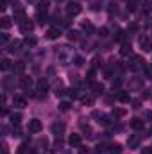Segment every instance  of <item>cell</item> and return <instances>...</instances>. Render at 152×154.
Listing matches in <instances>:
<instances>
[{
    "mask_svg": "<svg viewBox=\"0 0 152 154\" xmlns=\"http://www.w3.org/2000/svg\"><path fill=\"white\" fill-rule=\"evenodd\" d=\"M106 151H109V145H106V143H99L95 147V154H104Z\"/></svg>",
    "mask_w": 152,
    "mask_h": 154,
    "instance_id": "cell-21",
    "label": "cell"
},
{
    "mask_svg": "<svg viewBox=\"0 0 152 154\" xmlns=\"http://www.w3.org/2000/svg\"><path fill=\"white\" fill-rule=\"evenodd\" d=\"M0 68H2L4 72H7V70H11V68H13V65H11V61H9L7 57H4V59L0 61Z\"/></svg>",
    "mask_w": 152,
    "mask_h": 154,
    "instance_id": "cell-19",
    "label": "cell"
},
{
    "mask_svg": "<svg viewBox=\"0 0 152 154\" xmlns=\"http://www.w3.org/2000/svg\"><path fill=\"white\" fill-rule=\"evenodd\" d=\"M25 70V65L22 63V61H18L16 65H13V72H16V74H22Z\"/></svg>",
    "mask_w": 152,
    "mask_h": 154,
    "instance_id": "cell-25",
    "label": "cell"
},
{
    "mask_svg": "<svg viewBox=\"0 0 152 154\" xmlns=\"http://www.w3.org/2000/svg\"><path fill=\"white\" fill-rule=\"evenodd\" d=\"M81 11H82V7H81L77 2H70V4L66 5V13H68L70 16H77V14H81Z\"/></svg>",
    "mask_w": 152,
    "mask_h": 154,
    "instance_id": "cell-5",
    "label": "cell"
},
{
    "mask_svg": "<svg viewBox=\"0 0 152 154\" xmlns=\"http://www.w3.org/2000/svg\"><path fill=\"white\" fill-rule=\"evenodd\" d=\"M47 88H48L47 81H43V79H41V81H38V91H43V93H45V91H47Z\"/></svg>",
    "mask_w": 152,
    "mask_h": 154,
    "instance_id": "cell-28",
    "label": "cell"
},
{
    "mask_svg": "<svg viewBox=\"0 0 152 154\" xmlns=\"http://www.w3.org/2000/svg\"><path fill=\"white\" fill-rule=\"evenodd\" d=\"M109 152L111 154H122V145H120V143H111V145H109Z\"/></svg>",
    "mask_w": 152,
    "mask_h": 154,
    "instance_id": "cell-22",
    "label": "cell"
},
{
    "mask_svg": "<svg viewBox=\"0 0 152 154\" xmlns=\"http://www.w3.org/2000/svg\"><path fill=\"white\" fill-rule=\"evenodd\" d=\"M79 154H91V151H90L88 147H82V145H81V147H79Z\"/></svg>",
    "mask_w": 152,
    "mask_h": 154,
    "instance_id": "cell-43",
    "label": "cell"
},
{
    "mask_svg": "<svg viewBox=\"0 0 152 154\" xmlns=\"http://www.w3.org/2000/svg\"><path fill=\"white\" fill-rule=\"evenodd\" d=\"M36 18H38V22L41 23V25L48 22V20H47V13H38V14H36Z\"/></svg>",
    "mask_w": 152,
    "mask_h": 154,
    "instance_id": "cell-29",
    "label": "cell"
},
{
    "mask_svg": "<svg viewBox=\"0 0 152 154\" xmlns=\"http://www.w3.org/2000/svg\"><path fill=\"white\" fill-rule=\"evenodd\" d=\"M138 45L143 52H152V39L149 36H140L138 38Z\"/></svg>",
    "mask_w": 152,
    "mask_h": 154,
    "instance_id": "cell-2",
    "label": "cell"
},
{
    "mask_svg": "<svg viewBox=\"0 0 152 154\" xmlns=\"http://www.w3.org/2000/svg\"><path fill=\"white\" fill-rule=\"evenodd\" d=\"M136 7H138V0H131V2H129V5H127V9H129V11H136Z\"/></svg>",
    "mask_w": 152,
    "mask_h": 154,
    "instance_id": "cell-36",
    "label": "cell"
},
{
    "mask_svg": "<svg viewBox=\"0 0 152 154\" xmlns=\"http://www.w3.org/2000/svg\"><path fill=\"white\" fill-rule=\"evenodd\" d=\"M18 154H34V152H29L27 145L23 143V145H20V147H18Z\"/></svg>",
    "mask_w": 152,
    "mask_h": 154,
    "instance_id": "cell-33",
    "label": "cell"
},
{
    "mask_svg": "<svg viewBox=\"0 0 152 154\" xmlns=\"http://www.w3.org/2000/svg\"><path fill=\"white\" fill-rule=\"evenodd\" d=\"M91 86H93V93H95V95H102V93H104V86H102V84L93 82Z\"/></svg>",
    "mask_w": 152,
    "mask_h": 154,
    "instance_id": "cell-23",
    "label": "cell"
},
{
    "mask_svg": "<svg viewBox=\"0 0 152 154\" xmlns=\"http://www.w3.org/2000/svg\"><path fill=\"white\" fill-rule=\"evenodd\" d=\"M23 43H25L27 47H36V43H38V41H36V38H32V36H31V38H25Z\"/></svg>",
    "mask_w": 152,
    "mask_h": 154,
    "instance_id": "cell-32",
    "label": "cell"
},
{
    "mask_svg": "<svg viewBox=\"0 0 152 154\" xmlns=\"http://www.w3.org/2000/svg\"><path fill=\"white\" fill-rule=\"evenodd\" d=\"M74 63H75V66H82V65H84V59H82L81 56H75V57H74Z\"/></svg>",
    "mask_w": 152,
    "mask_h": 154,
    "instance_id": "cell-37",
    "label": "cell"
},
{
    "mask_svg": "<svg viewBox=\"0 0 152 154\" xmlns=\"http://www.w3.org/2000/svg\"><path fill=\"white\" fill-rule=\"evenodd\" d=\"M59 36H61L59 27H50V29L47 31V38H48V39H57Z\"/></svg>",
    "mask_w": 152,
    "mask_h": 154,
    "instance_id": "cell-11",
    "label": "cell"
},
{
    "mask_svg": "<svg viewBox=\"0 0 152 154\" xmlns=\"http://www.w3.org/2000/svg\"><path fill=\"white\" fill-rule=\"evenodd\" d=\"M127 54H131V45L123 43V47H122V56H127Z\"/></svg>",
    "mask_w": 152,
    "mask_h": 154,
    "instance_id": "cell-35",
    "label": "cell"
},
{
    "mask_svg": "<svg viewBox=\"0 0 152 154\" xmlns=\"http://www.w3.org/2000/svg\"><path fill=\"white\" fill-rule=\"evenodd\" d=\"M20 86H22V88H23V90H29V88H31V86H32V79H31V77H20Z\"/></svg>",
    "mask_w": 152,
    "mask_h": 154,
    "instance_id": "cell-15",
    "label": "cell"
},
{
    "mask_svg": "<svg viewBox=\"0 0 152 154\" xmlns=\"http://www.w3.org/2000/svg\"><path fill=\"white\" fill-rule=\"evenodd\" d=\"M20 47H22V41H18V39H14V41H11V43H9V47H7V50H9L11 54H14V52H18V50H20Z\"/></svg>",
    "mask_w": 152,
    "mask_h": 154,
    "instance_id": "cell-13",
    "label": "cell"
},
{
    "mask_svg": "<svg viewBox=\"0 0 152 154\" xmlns=\"http://www.w3.org/2000/svg\"><path fill=\"white\" fill-rule=\"evenodd\" d=\"M132 63L129 65V68L131 70H140V68H143V63L145 61H141V57H138V56H132V59H131Z\"/></svg>",
    "mask_w": 152,
    "mask_h": 154,
    "instance_id": "cell-8",
    "label": "cell"
},
{
    "mask_svg": "<svg viewBox=\"0 0 152 154\" xmlns=\"http://www.w3.org/2000/svg\"><path fill=\"white\" fill-rule=\"evenodd\" d=\"M145 77H147V79H150V81H152V65H150V66H147V68H145Z\"/></svg>",
    "mask_w": 152,
    "mask_h": 154,
    "instance_id": "cell-40",
    "label": "cell"
},
{
    "mask_svg": "<svg viewBox=\"0 0 152 154\" xmlns=\"http://www.w3.org/2000/svg\"><path fill=\"white\" fill-rule=\"evenodd\" d=\"M0 25H2V29H4V31H7V29L13 25V22H11V18H9V16H2V20H0Z\"/></svg>",
    "mask_w": 152,
    "mask_h": 154,
    "instance_id": "cell-16",
    "label": "cell"
},
{
    "mask_svg": "<svg viewBox=\"0 0 152 154\" xmlns=\"http://www.w3.org/2000/svg\"><path fill=\"white\" fill-rule=\"evenodd\" d=\"M81 102H82L84 106H93L95 97H93V95H84V97H81Z\"/></svg>",
    "mask_w": 152,
    "mask_h": 154,
    "instance_id": "cell-18",
    "label": "cell"
},
{
    "mask_svg": "<svg viewBox=\"0 0 152 154\" xmlns=\"http://www.w3.org/2000/svg\"><path fill=\"white\" fill-rule=\"evenodd\" d=\"M48 11V0H39L38 2V13H47Z\"/></svg>",
    "mask_w": 152,
    "mask_h": 154,
    "instance_id": "cell-20",
    "label": "cell"
},
{
    "mask_svg": "<svg viewBox=\"0 0 152 154\" xmlns=\"http://www.w3.org/2000/svg\"><path fill=\"white\" fill-rule=\"evenodd\" d=\"M66 38H68V41H79V32L77 31H68V34H66Z\"/></svg>",
    "mask_w": 152,
    "mask_h": 154,
    "instance_id": "cell-24",
    "label": "cell"
},
{
    "mask_svg": "<svg viewBox=\"0 0 152 154\" xmlns=\"http://www.w3.org/2000/svg\"><path fill=\"white\" fill-rule=\"evenodd\" d=\"M41 129H43V124H41V120L38 118H32V120H29V131L31 133H41Z\"/></svg>",
    "mask_w": 152,
    "mask_h": 154,
    "instance_id": "cell-4",
    "label": "cell"
},
{
    "mask_svg": "<svg viewBox=\"0 0 152 154\" xmlns=\"http://www.w3.org/2000/svg\"><path fill=\"white\" fill-rule=\"evenodd\" d=\"M141 154H152V147H143L141 149Z\"/></svg>",
    "mask_w": 152,
    "mask_h": 154,
    "instance_id": "cell-44",
    "label": "cell"
},
{
    "mask_svg": "<svg viewBox=\"0 0 152 154\" xmlns=\"http://www.w3.org/2000/svg\"><path fill=\"white\" fill-rule=\"evenodd\" d=\"M54 93H56V95H59V97H61V95H63V93H65V86H63V84H61V82H59V84H56V91H54Z\"/></svg>",
    "mask_w": 152,
    "mask_h": 154,
    "instance_id": "cell-30",
    "label": "cell"
},
{
    "mask_svg": "<svg viewBox=\"0 0 152 154\" xmlns=\"http://www.w3.org/2000/svg\"><path fill=\"white\" fill-rule=\"evenodd\" d=\"M145 116H147L149 120H152V111H147V113H145Z\"/></svg>",
    "mask_w": 152,
    "mask_h": 154,
    "instance_id": "cell-45",
    "label": "cell"
},
{
    "mask_svg": "<svg viewBox=\"0 0 152 154\" xmlns=\"http://www.w3.org/2000/svg\"><path fill=\"white\" fill-rule=\"evenodd\" d=\"M127 145H129V149H138L140 147V136L138 134H131L127 138Z\"/></svg>",
    "mask_w": 152,
    "mask_h": 154,
    "instance_id": "cell-9",
    "label": "cell"
},
{
    "mask_svg": "<svg viewBox=\"0 0 152 154\" xmlns=\"http://www.w3.org/2000/svg\"><path fill=\"white\" fill-rule=\"evenodd\" d=\"M57 2H61V0H57Z\"/></svg>",
    "mask_w": 152,
    "mask_h": 154,
    "instance_id": "cell-48",
    "label": "cell"
},
{
    "mask_svg": "<svg viewBox=\"0 0 152 154\" xmlns=\"http://www.w3.org/2000/svg\"><path fill=\"white\" fill-rule=\"evenodd\" d=\"M86 79H88V82H91V84L95 82V70H93V68L88 72V77H86Z\"/></svg>",
    "mask_w": 152,
    "mask_h": 154,
    "instance_id": "cell-34",
    "label": "cell"
},
{
    "mask_svg": "<svg viewBox=\"0 0 152 154\" xmlns=\"http://www.w3.org/2000/svg\"><path fill=\"white\" fill-rule=\"evenodd\" d=\"M143 125H145V122H143L141 118H131V127H132V129L141 131V129H143Z\"/></svg>",
    "mask_w": 152,
    "mask_h": 154,
    "instance_id": "cell-12",
    "label": "cell"
},
{
    "mask_svg": "<svg viewBox=\"0 0 152 154\" xmlns=\"http://www.w3.org/2000/svg\"><path fill=\"white\" fill-rule=\"evenodd\" d=\"M141 108V100L140 99H134L132 100V109H140Z\"/></svg>",
    "mask_w": 152,
    "mask_h": 154,
    "instance_id": "cell-39",
    "label": "cell"
},
{
    "mask_svg": "<svg viewBox=\"0 0 152 154\" xmlns=\"http://www.w3.org/2000/svg\"><path fill=\"white\" fill-rule=\"evenodd\" d=\"M108 32H109V31H108V27H102V29L99 31V36H102V38H106V36H108Z\"/></svg>",
    "mask_w": 152,
    "mask_h": 154,
    "instance_id": "cell-42",
    "label": "cell"
},
{
    "mask_svg": "<svg viewBox=\"0 0 152 154\" xmlns=\"http://www.w3.org/2000/svg\"><path fill=\"white\" fill-rule=\"evenodd\" d=\"M150 133H152V131H150Z\"/></svg>",
    "mask_w": 152,
    "mask_h": 154,
    "instance_id": "cell-49",
    "label": "cell"
},
{
    "mask_svg": "<svg viewBox=\"0 0 152 154\" xmlns=\"http://www.w3.org/2000/svg\"><path fill=\"white\" fill-rule=\"evenodd\" d=\"M65 129H66L65 122H54V124H52V133H54V134H56L57 138L65 134Z\"/></svg>",
    "mask_w": 152,
    "mask_h": 154,
    "instance_id": "cell-3",
    "label": "cell"
},
{
    "mask_svg": "<svg viewBox=\"0 0 152 154\" xmlns=\"http://www.w3.org/2000/svg\"><path fill=\"white\" fill-rule=\"evenodd\" d=\"M149 7L152 9V0H149Z\"/></svg>",
    "mask_w": 152,
    "mask_h": 154,
    "instance_id": "cell-46",
    "label": "cell"
},
{
    "mask_svg": "<svg viewBox=\"0 0 152 154\" xmlns=\"http://www.w3.org/2000/svg\"><path fill=\"white\" fill-rule=\"evenodd\" d=\"M25 2H29V4H32V2H36V0H25Z\"/></svg>",
    "mask_w": 152,
    "mask_h": 154,
    "instance_id": "cell-47",
    "label": "cell"
},
{
    "mask_svg": "<svg viewBox=\"0 0 152 154\" xmlns=\"http://www.w3.org/2000/svg\"><path fill=\"white\" fill-rule=\"evenodd\" d=\"M13 106L18 108V109H23V108H27V99L22 97V95H14L13 97Z\"/></svg>",
    "mask_w": 152,
    "mask_h": 154,
    "instance_id": "cell-7",
    "label": "cell"
},
{
    "mask_svg": "<svg viewBox=\"0 0 152 154\" xmlns=\"http://www.w3.org/2000/svg\"><path fill=\"white\" fill-rule=\"evenodd\" d=\"M70 108H72V104H70V102H66V100H63V102L59 104V109H61V111H68Z\"/></svg>",
    "mask_w": 152,
    "mask_h": 154,
    "instance_id": "cell-31",
    "label": "cell"
},
{
    "mask_svg": "<svg viewBox=\"0 0 152 154\" xmlns=\"http://www.w3.org/2000/svg\"><path fill=\"white\" fill-rule=\"evenodd\" d=\"M116 99H118L120 102H129V100H131V95H129V91H123V90H120V91L116 93Z\"/></svg>",
    "mask_w": 152,
    "mask_h": 154,
    "instance_id": "cell-14",
    "label": "cell"
},
{
    "mask_svg": "<svg viewBox=\"0 0 152 154\" xmlns=\"http://www.w3.org/2000/svg\"><path fill=\"white\" fill-rule=\"evenodd\" d=\"M0 41H2V43H7V41H9V34H7V32H2V34H0Z\"/></svg>",
    "mask_w": 152,
    "mask_h": 154,
    "instance_id": "cell-41",
    "label": "cell"
},
{
    "mask_svg": "<svg viewBox=\"0 0 152 154\" xmlns=\"http://www.w3.org/2000/svg\"><path fill=\"white\" fill-rule=\"evenodd\" d=\"M32 31H34V23H32L29 18H27L25 22L20 23V32H23V34H31Z\"/></svg>",
    "mask_w": 152,
    "mask_h": 154,
    "instance_id": "cell-6",
    "label": "cell"
},
{
    "mask_svg": "<svg viewBox=\"0 0 152 154\" xmlns=\"http://www.w3.org/2000/svg\"><path fill=\"white\" fill-rule=\"evenodd\" d=\"M68 143L72 145V147H81L82 145V138H81V134H70V138H68Z\"/></svg>",
    "mask_w": 152,
    "mask_h": 154,
    "instance_id": "cell-10",
    "label": "cell"
},
{
    "mask_svg": "<svg viewBox=\"0 0 152 154\" xmlns=\"http://www.w3.org/2000/svg\"><path fill=\"white\" fill-rule=\"evenodd\" d=\"M20 122H22V115L20 113H13L11 115V124L13 125H20Z\"/></svg>",
    "mask_w": 152,
    "mask_h": 154,
    "instance_id": "cell-26",
    "label": "cell"
},
{
    "mask_svg": "<svg viewBox=\"0 0 152 154\" xmlns=\"http://www.w3.org/2000/svg\"><path fill=\"white\" fill-rule=\"evenodd\" d=\"M13 9H14V20H16V23H18V25H20L22 22H25V20H27L25 11H23V7H20V4H16V2H14Z\"/></svg>",
    "mask_w": 152,
    "mask_h": 154,
    "instance_id": "cell-1",
    "label": "cell"
},
{
    "mask_svg": "<svg viewBox=\"0 0 152 154\" xmlns=\"http://www.w3.org/2000/svg\"><path fill=\"white\" fill-rule=\"evenodd\" d=\"M125 113H127V111L122 109V108H114L113 109V116L114 118H122V116H125Z\"/></svg>",
    "mask_w": 152,
    "mask_h": 154,
    "instance_id": "cell-27",
    "label": "cell"
},
{
    "mask_svg": "<svg viewBox=\"0 0 152 154\" xmlns=\"http://www.w3.org/2000/svg\"><path fill=\"white\" fill-rule=\"evenodd\" d=\"M82 31L88 32V34H93V32H95V27H93L91 22H82Z\"/></svg>",
    "mask_w": 152,
    "mask_h": 154,
    "instance_id": "cell-17",
    "label": "cell"
},
{
    "mask_svg": "<svg viewBox=\"0 0 152 154\" xmlns=\"http://www.w3.org/2000/svg\"><path fill=\"white\" fill-rule=\"evenodd\" d=\"M68 93H70V97H72V99H77V97H79V90H77V88H70V90H68Z\"/></svg>",
    "mask_w": 152,
    "mask_h": 154,
    "instance_id": "cell-38",
    "label": "cell"
}]
</instances>
